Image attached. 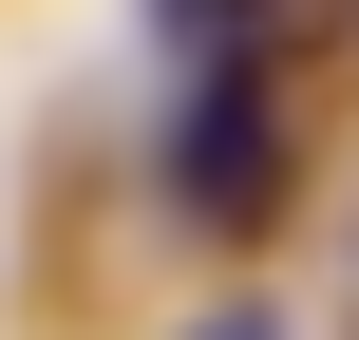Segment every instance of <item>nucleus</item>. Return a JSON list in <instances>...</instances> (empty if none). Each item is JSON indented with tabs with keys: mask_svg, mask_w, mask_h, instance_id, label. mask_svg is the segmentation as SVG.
<instances>
[{
	"mask_svg": "<svg viewBox=\"0 0 359 340\" xmlns=\"http://www.w3.org/2000/svg\"><path fill=\"white\" fill-rule=\"evenodd\" d=\"M170 208H189V227H284V114H265V76H189V114H170Z\"/></svg>",
	"mask_w": 359,
	"mask_h": 340,
	"instance_id": "obj_1",
	"label": "nucleus"
},
{
	"mask_svg": "<svg viewBox=\"0 0 359 340\" xmlns=\"http://www.w3.org/2000/svg\"><path fill=\"white\" fill-rule=\"evenodd\" d=\"M265 19H303V0H170V38H189L208 76H246V57H265Z\"/></svg>",
	"mask_w": 359,
	"mask_h": 340,
	"instance_id": "obj_2",
	"label": "nucleus"
},
{
	"mask_svg": "<svg viewBox=\"0 0 359 340\" xmlns=\"http://www.w3.org/2000/svg\"><path fill=\"white\" fill-rule=\"evenodd\" d=\"M189 340H284V322H246V303H227V322H189Z\"/></svg>",
	"mask_w": 359,
	"mask_h": 340,
	"instance_id": "obj_3",
	"label": "nucleus"
}]
</instances>
